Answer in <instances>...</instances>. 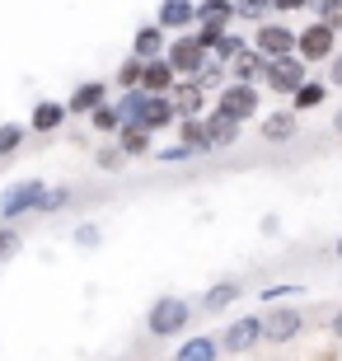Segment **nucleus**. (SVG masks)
Masks as SVG:
<instances>
[{
    "instance_id": "f257e3e1",
    "label": "nucleus",
    "mask_w": 342,
    "mask_h": 361,
    "mask_svg": "<svg viewBox=\"0 0 342 361\" xmlns=\"http://www.w3.org/2000/svg\"><path fill=\"white\" fill-rule=\"evenodd\" d=\"M188 319H193L188 300H178V295H159L155 305H150V314H145V329H150L155 338H178L188 329Z\"/></svg>"
},
{
    "instance_id": "f03ea898",
    "label": "nucleus",
    "mask_w": 342,
    "mask_h": 361,
    "mask_svg": "<svg viewBox=\"0 0 342 361\" xmlns=\"http://www.w3.org/2000/svg\"><path fill=\"white\" fill-rule=\"evenodd\" d=\"M47 183H38V178H28V183H14L5 188V197H0V216L5 221H14V216H24V212H47Z\"/></svg>"
},
{
    "instance_id": "7ed1b4c3",
    "label": "nucleus",
    "mask_w": 342,
    "mask_h": 361,
    "mask_svg": "<svg viewBox=\"0 0 342 361\" xmlns=\"http://www.w3.org/2000/svg\"><path fill=\"white\" fill-rule=\"evenodd\" d=\"M295 56H300L305 66H314V61H333L338 56V28H329V24H310V28H300V42H295Z\"/></svg>"
},
{
    "instance_id": "20e7f679",
    "label": "nucleus",
    "mask_w": 342,
    "mask_h": 361,
    "mask_svg": "<svg viewBox=\"0 0 342 361\" xmlns=\"http://www.w3.org/2000/svg\"><path fill=\"white\" fill-rule=\"evenodd\" d=\"M216 113H225L230 122H249L253 113H263V94H258V85H225L216 99Z\"/></svg>"
},
{
    "instance_id": "39448f33",
    "label": "nucleus",
    "mask_w": 342,
    "mask_h": 361,
    "mask_svg": "<svg viewBox=\"0 0 342 361\" xmlns=\"http://www.w3.org/2000/svg\"><path fill=\"white\" fill-rule=\"evenodd\" d=\"M295 42H300V33H291L286 24H276V19H267V24H258V33H253V47L267 56V61H281V56H295Z\"/></svg>"
},
{
    "instance_id": "423d86ee",
    "label": "nucleus",
    "mask_w": 342,
    "mask_h": 361,
    "mask_svg": "<svg viewBox=\"0 0 342 361\" xmlns=\"http://www.w3.org/2000/svg\"><path fill=\"white\" fill-rule=\"evenodd\" d=\"M305 85H310V66H305L300 56H281V61H272V71H267V90L272 94L295 99Z\"/></svg>"
},
{
    "instance_id": "0eeeda50",
    "label": "nucleus",
    "mask_w": 342,
    "mask_h": 361,
    "mask_svg": "<svg viewBox=\"0 0 342 361\" xmlns=\"http://www.w3.org/2000/svg\"><path fill=\"white\" fill-rule=\"evenodd\" d=\"M164 56H169V66L178 71V75H202V66H207L211 52L197 42V33H183V38L169 42V52H164Z\"/></svg>"
},
{
    "instance_id": "6e6552de",
    "label": "nucleus",
    "mask_w": 342,
    "mask_h": 361,
    "mask_svg": "<svg viewBox=\"0 0 342 361\" xmlns=\"http://www.w3.org/2000/svg\"><path fill=\"white\" fill-rule=\"evenodd\" d=\"M263 338H267V319H258V314H244V319H235V324L221 334V348H225V352H249L253 343H263Z\"/></svg>"
},
{
    "instance_id": "1a4fd4ad",
    "label": "nucleus",
    "mask_w": 342,
    "mask_h": 361,
    "mask_svg": "<svg viewBox=\"0 0 342 361\" xmlns=\"http://www.w3.org/2000/svg\"><path fill=\"white\" fill-rule=\"evenodd\" d=\"M164 33H178L183 38L188 24H197V0H159V19H155Z\"/></svg>"
},
{
    "instance_id": "9d476101",
    "label": "nucleus",
    "mask_w": 342,
    "mask_h": 361,
    "mask_svg": "<svg viewBox=\"0 0 342 361\" xmlns=\"http://www.w3.org/2000/svg\"><path fill=\"white\" fill-rule=\"evenodd\" d=\"M173 85H178V71L169 66V56L145 61V85H141V90L150 94V99H164V94H173Z\"/></svg>"
},
{
    "instance_id": "9b49d317",
    "label": "nucleus",
    "mask_w": 342,
    "mask_h": 361,
    "mask_svg": "<svg viewBox=\"0 0 342 361\" xmlns=\"http://www.w3.org/2000/svg\"><path fill=\"white\" fill-rule=\"evenodd\" d=\"M305 319H300V310H272L267 314V343H291V338H300Z\"/></svg>"
},
{
    "instance_id": "f8f14e48",
    "label": "nucleus",
    "mask_w": 342,
    "mask_h": 361,
    "mask_svg": "<svg viewBox=\"0 0 342 361\" xmlns=\"http://www.w3.org/2000/svg\"><path fill=\"white\" fill-rule=\"evenodd\" d=\"M235 0H197V24L216 28V33H230V19H235Z\"/></svg>"
},
{
    "instance_id": "ddd939ff",
    "label": "nucleus",
    "mask_w": 342,
    "mask_h": 361,
    "mask_svg": "<svg viewBox=\"0 0 342 361\" xmlns=\"http://www.w3.org/2000/svg\"><path fill=\"white\" fill-rule=\"evenodd\" d=\"M267 71H272V61H267L258 47H249V52L230 66V75H235V85H258V80H267Z\"/></svg>"
},
{
    "instance_id": "4468645a",
    "label": "nucleus",
    "mask_w": 342,
    "mask_h": 361,
    "mask_svg": "<svg viewBox=\"0 0 342 361\" xmlns=\"http://www.w3.org/2000/svg\"><path fill=\"white\" fill-rule=\"evenodd\" d=\"M104 104H108V85H104V80H85V85H75V94L66 99L71 113H99Z\"/></svg>"
},
{
    "instance_id": "2eb2a0df",
    "label": "nucleus",
    "mask_w": 342,
    "mask_h": 361,
    "mask_svg": "<svg viewBox=\"0 0 342 361\" xmlns=\"http://www.w3.org/2000/svg\"><path fill=\"white\" fill-rule=\"evenodd\" d=\"M71 118V108L66 104H56V99H42V104H33V118H28V132H56L61 122Z\"/></svg>"
},
{
    "instance_id": "dca6fc26",
    "label": "nucleus",
    "mask_w": 342,
    "mask_h": 361,
    "mask_svg": "<svg viewBox=\"0 0 342 361\" xmlns=\"http://www.w3.org/2000/svg\"><path fill=\"white\" fill-rule=\"evenodd\" d=\"M173 108H178V122H188V118H197L202 113V104H207V90H202L197 80H183V85H173Z\"/></svg>"
},
{
    "instance_id": "f3484780",
    "label": "nucleus",
    "mask_w": 342,
    "mask_h": 361,
    "mask_svg": "<svg viewBox=\"0 0 342 361\" xmlns=\"http://www.w3.org/2000/svg\"><path fill=\"white\" fill-rule=\"evenodd\" d=\"M216 357H221V343H216V334L183 338V343H178V352H173V361H216Z\"/></svg>"
},
{
    "instance_id": "a211bd4d",
    "label": "nucleus",
    "mask_w": 342,
    "mask_h": 361,
    "mask_svg": "<svg viewBox=\"0 0 342 361\" xmlns=\"http://www.w3.org/2000/svg\"><path fill=\"white\" fill-rule=\"evenodd\" d=\"M164 52H169V47H164V28H159V24H141V28H136L132 56H141V61H159Z\"/></svg>"
},
{
    "instance_id": "6ab92c4d",
    "label": "nucleus",
    "mask_w": 342,
    "mask_h": 361,
    "mask_svg": "<svg viewBox=\"0 0 342 361\" xmlns=\"http://www.w3.org/2000/svg\"><path fill=\"white\" fill-rule=\"evenodd\" d=\"M141 127H145V132H164V127H178V108H173L169 94H164V99H150V108H145Z\"/></svg>"
},
{
    "instance_id": "aec40b11",
    "label": "nucleus",
    "mask_w": 342,
    "mask_h": 361,
    "mask_svg": "<svg viewBox=\"0 0 342 361\" xmlns=\"http://www.w3.org/2000/svg\"><path fill=\"white\" fill-rule=\"evenodd\" d=\"M207 136H211V150H225L239 141V122H230L225 113H211L207 118Z\"/></svg>"
},
{
    "instance_id": "412c9836",
    "label": "nucleus",
    "mask_w": 342,
    "mask_h": 361,
    "mask_svg": "<svg viewBox=\"0 0 342 361\" xmlns=\"http://www.w3.org/2000/svg\"><path fill=\"white\" fill-rule=\"evenodd\" d=\"M300 132V122H295V113H267L263 118V141H291V136Z\"/></svg>"
},
{
    "instance_id": "4be33fe9",
    "label": "nucleus",
    "mask_w": 342,
    "mask_h": 361,
    "mask_svg": "<svg viewBox=\"0 0 342 361\" xmlns=\"http://www.w3.org/2000/svg\"><path fill=\"white\" fill-rule=\"evenodd\" d=\"M178 141H183L193 155H207L211 150V136H207V122L202 118H188V122H178Z\"/></svg>"
},
{
    "instance_id": "5701e85b",
    "label": "nucleus",
    "mask_w": 342,
    "mask_h": 361,
    "mask_svg": "<svg viewBox=\"0 0 342 361\" xmlns=\"http://www.w3.org/2000/svg\"><path fill=\"white\" fill-rule=\"evenodd\" d=\"M239 300V281H216L207 295H202V310H211V314H221V310H230Z\"/></svg>"
},
{
    "instance_id": "b1692460",
    "label": "nucleus",
    "mask_w": 342,
    "mask_h": 361,
    "mask_svg": "<svg viewBox=\"0 0 342 361\" xmlns=\"http://www.w3.org/2000/svg\"><path fill=\"white\" fill-rule=\"evenodd\" d=\"M150 136L155 132H145L141 122H127V127L118 132V146L127 150V155H145V150H150Z\"/></svg>"
},
{
    "instance_id": "393cba45",
    "label": "nucleus",
    "mask_w": 342,
    "mask_h": 361,
    "mask_svg": "<svg viewBox=\"0 0 342 361\" xmlns=\"http://www.w3.org/2000/svg\"><path fill=\"white\" fill-rule=\"evenodd\" d=\"M145 108H150V94H145V90H127V94L118 99L122 122H141V118H145Z\"/></svg>"
},
{
    "instance_id": "a878e982",
    "label": "nucleus",
    "mask_w": 342,
    "mask_h": 361,
    "mask_svg": "<svg viewBox=\"0 0 342 361\" xmlns=\"http://www.w3.org/2000/svg\"><path fill=\"white\" fill-rule=\"evenodd\" d=\"M324 99H329V85L310 80V85H305L300 94H295V99H291V113H310V108H319Z\"/></svg>"
},
{
    "instance_id": "bb28decb",
    "label": "nucleus",
    "mask_w": 342,
    "mask_h": 361,
    "mask_svg": "<svg viewBox=\"0 0 342 361\" xmlns=\"http://www.w3.org/2000/svg\"><path fill=\"white\" fill-rule=\"evenodd\" d=\"M90 127L94 132H122V127H127V122H122V113H118V104H104L99 108V113H90Z\"/></svg>"
},
{
    "instance_id": "cd10ccee",
    "label": "nucleus",
    "mask_w": 342,
    "mask_h": 361,
    "mask_svg": "<svg viewBox=\"0 0 342 361\" xmlns=\"http://www.w3.org/2000/svg\"><path fill=\"white\" fill-rule=\"evenodd\" d=\"M118 85H122V90H141V85H145V61H141V56H127V61L118 66Z\"/></svg>"
},
{
    "instance_id": "c85d7f7f",
    "label": "nucleus",
    "mask_w": 342,
    "mask_h": 361,
    "mask_svg": "<svg viewBox=\"0 0 342 361\" xmlns=\"http://www.w3.org/2000/svg\"><path fill=\"white\" fill-rule=\"evenodd\" d=\"M310 10L319 14V24L342 28V0H310Z\"/></svg>"
},
{
    "instance_id": "c756f323",
    "label": "nucleus",
    "mask_w": 342,
    "mask_h": 361,
    "mask_svg": "<svg viewBox=\"0 0 342 361\" xmlns=\"http://www.w3.org/2000/svg\"><path fill=\"white\" fill-rule=\"evenodd\" d=\"M244 52H249V47H244L239 33H221V42H216V52H211V56H221V61H239Z\"/></svg>"
},
{
    "instance_id": "7c9ffc66",
    "label": "nucleus",
    "mask_w": 342,
    "mask_h": 361,
    "mask_svg": "<svg viewBox=\"0 0 342 361\" xmlns=\"http://www.w3.org/2000/svg\"><path fill=\"white\" fill-rule=\"evenodd\" d=\"M235 10L253 24H267V14H272V0H235Z\"/></svg>"
},
{
    "instance_id": "2f4dec72",
    "label": "nucleus",
    "mask_w": 342,
    "mask_h": 361,
    "mask_svg": "<svg viewBox=\"0 0 342 361\" xmlns=\"http://www.w3.org/2000/svg\"><path fill=\"white\" fill-rule=\"evenodd\" d=\"M19 146H24V127L19 122H0V155H10Z\"/></svg>"
},
{
    "instance_id": "473e14b6",
    "label": "nucleus",
    "mask_w": 342,
    "mask_h": 361,
    "mask_svg": "<svg viewBox=\"0 0 342 361\" xmlns=\"http://www.w3.org/2000/svg\"><path fill=\"white\" fill-rule=\"evenodd\" d=\"M24 249V240H19V230L14 226H0V263H10L14 254Z\"/></svg>"
},
{
    "instance_id": "72a5a7b5",
    "label": "nucleus",
    "mask_w": 342,
    "mask_h": 361,
    "mask_svg": "<svg viewBox=\"0 0 342 361\" xmlns=\"http://www.w3.org/2000/svg\"><path fill=\"white\" fill-rule=\"evenodd\" d=\"M221 75H225V61H221V56H207V66H202L197 85H202V90H211V85H221Z\"/></svg>"
},
{
    "instance_id": "f704fd0d",
    "label": "nucleus",
    "mask_w": 342,
    "mask_h": 361,
    "mask_svg": "<svg viewBox=\"0 0 342 361\" xmlns=\"http://www.w3.org/2000/svg\"><path fill=\"white\" fill-rule=\"evenodd\" d=\"M122 160H127V150H122V146L99 150V169H122Z\"/></svg>"
},
{
    "instance_id": "c9c22d12",
    "label": "nucleus",
    "mask_w": 342,
    "mask_h": 361,
    "mask_svg": "<svg viewBox=\"0 0 342 361\" xmlns=\"http://www.w3.org/2000/svg\"><path fill=\"white\" fill-rule=\"evenodd\" d=\"M75 244H80V249H94V244H99V226H94V221H85V226L75 230Z\"/></svg>"
},
{
    "instance_id": "e433bc0d",
    "label": "nucleus",
    "mask_w": 342,
    "mask_h": 361,
    "mask_svg": "<svg viewBox=\"0 0 342 361\" xmlns=\"http://www.w3.org/2000/svg\"><path fill=\"white\" fill-rule=\"evenodd\" d=\"M159 160H164V164H178V160H193V150H188L183 141H178V146H169V150H159Z\"/></svg>"
},
{
    "instance_id": "4c0bfd02",
    "label": "nucleus",
    "mask_w": 342,
    "mask_h": 361,
    "mask_svg": "<svg viewBox=\"0 0 342 361\" xmlns=\"http://www.w3.org/2000/svg\"><path fill=\"white\" fill-rule=\"evenodd\" d=\"M305 5H310V0H272L276 14H295V10H305Z\"/></svg>"
},
{
    "instance_id": "58836bf2",
    "label": "nucleus",
    "mask_w": 342,
    "mask_h": 361,
    "mask_svg": "<svg viewBox=\"0 0 342 361\" xmlns=\"http://www.w3.org/2000/svg\"><path fill=\"white\" fill-rule=\"evenodd\" d=\"M329 85H333V90H342V52L329 61Z\"/></svg>"
},
{
    "instance_id": "ea45409f",
    "label": "nucleus",
    "mask_w": 342,
    "mask_h": 361,
    "mask_svg": "<svg viewBox=\"0 0 342 361\" xmlns=\"http://www.w3.org/2000/svg\"><path fill=\"white\" fill-rule=\"evenodd\" d=\"M286 295H300V286H272V291H263V300H286Z\"/></svg>"
},
{
    "instance_id": "a19ab883",
    "label": "nucleus",
    "mask_w": 342,
    "mask_h": 361,
    "mask_svg": "<svg viewBox=\"0 0 342 361\" xmlns=\"http://www.w3.org/2000/svg\"><path fill=\"white\" fill-rule=\"evenodd\" d=\"M66 202H71V192H66V188H56L52 197H47V212H56V207H66Z\"/></svg>"
},
{
    "instance_id": "79ce46f5",
    "label": "nucleus",
    "mask_w": 342,
    "mask_h": 361,
    "mask_svg": "<svg viewBox=\"0 0 342 361\" xmlns=\"http://www.w3.org/2000/svg\"><path fill=\"white\" fill-rule=\"evenodd\" d=\"M329 334H333V338H338V343H342V314H333V324H329Z\"/></svg>"
},
{
    "instance_id": "37998d69",
    "label": "nucleus",
    "mask_w": 342,
    "mask_h": 361,
    "mask_svg": "<svg viewBox=\"0 0 342 361\" xmlns=\"http://www.w3.org/2000/svg\"><path fill=\"white\" fill-rule=\"evenodd\" d=\"M333 127H338V132H342V113H338V118H333Z\"/></svg>"
},
{
    "instance_id": "c03bdc74",
    "label": "nucleus",
    "mask_w": 342,
    "mask_h": 361,
    "mask_svg": "<svg viewBox=\"0 0 342 361\" xmlns=\"http://www.w3.org/2000/svg\"><path fill=\"white\" fill-rule=\"evenodd\" d=\"M338 258H342V240H338Z\"/></svg>"
}]
</instances>
